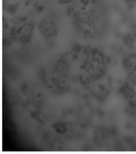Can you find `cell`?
Masks as SVG:
<instances>
[{"instance_id":"3","label":"cell","mask_w":136,"mask_h":154,"mask_svg":"<svg viewBox=\"0 0 136 154\" xmlns=\"http://www.w3.org/2000/svg\"><path fill=\"white\" fill-rule=\"evenodd\" d=\"M55 130L59 133H63L67 130V127L63 123H57L55 125Z\"/></svg>"},{"instance_id":"1","label":"cell","mask_w":136,"mask_h":154,"mask_svg":"<svg viewBox=\"0 0 136 154\" xmlns=\"http://www.w3.org/2000/svg\"><path fill=\"white\" fill-rule=\"evenodd\" d=\"M40 31L46 37H53L57 35V27L52 21L45 20L40 23Z\"/></svg>"},{"instance_id":"2","label":"cell","mask_w":136,"mask_h":154,"mask_svg":"<svg viewBox=\"0 0 136 154\" xmlns=\"http://www.w3.org/2000/svg\"><path fill=\"white\" fill-rule=\"evenodd\" d=\"M123 94L126 97L130 98H132V97L135 95V92H134V89H132L131 86H126L124 88H123Z\"/></svg>"}]
</instances>
